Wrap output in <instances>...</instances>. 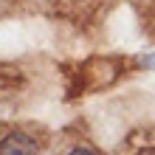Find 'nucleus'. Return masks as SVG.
<instances>
[{
  "mask_svg": "<svg viewBox=\"0 0 155 155\" xmlns=\"http://www.w3.org/2000/svg\"><path fill=\"white\" fill-rule=\"evenodd\" d=\"M141 155H155V150H144V152H141Z\"/></svg>",
  "mask_w": 155,
  "mask_h": 155,
  "instance_id": "7ed1b4c3",
  "label": "nucleus"
},
{
  "mask_svg": "<svg viewBox=\"0 0 155 155\" xmlns=\"http://www.w3.org/2000/svg\"><path fill=\"white\" fill-rule=\"evenodd\" d=\"M0 155H37V141L25 133H6L0 138Z\"/></svg>",
  "mask_w": 155,
  "mask_h": 155,
  "instance_id": "f257e3e1",
  "label": "nucleus"
},
{
  "mask_svg": "<svg viewBox=\"0 0 155 155\" xmlns=\"http://www.w3.org/2000/svg\"><path fill=\"white\" fill-rule=\"evenodd\" d=\"M68 155H93V152H90V150H85V147H76V150H71Z\"/></svg>",
  "mask_w": 155,
  "mask_h": 155,
  "instance_id": "f03ea898",
  "label": "nucleus"
}]
</instances>
